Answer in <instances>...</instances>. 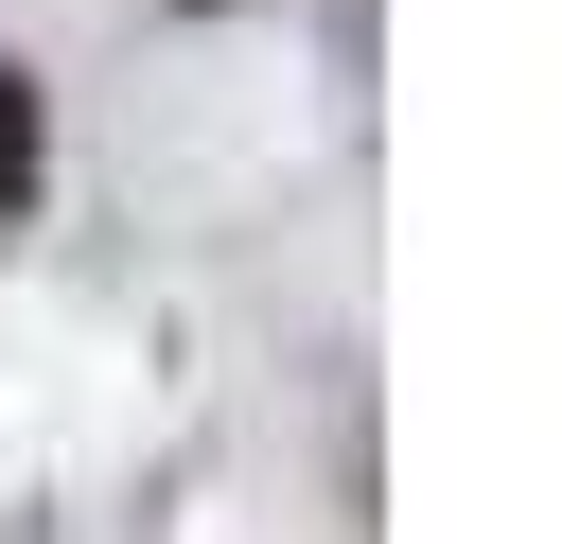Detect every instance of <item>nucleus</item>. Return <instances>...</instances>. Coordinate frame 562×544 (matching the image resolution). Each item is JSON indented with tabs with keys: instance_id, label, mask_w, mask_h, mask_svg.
<instances>
[{
	"instance_id": "1",
	"label": "nucleus",
	"mask_w": 562,
	"mask_h": 544,
	"mask_svg": "<svg viewBox=\"0 0 562 544\" xmlns=\"http://www.w3.org/2000/svg\"><path fill=\"white\" fill-rule=\"evenodd\" d=\"M35 158H53V123H35V70H0V211L35 193Z\"/></svg>"
}]
</instances>
